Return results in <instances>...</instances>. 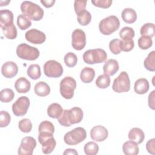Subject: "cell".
I'll list each match as a JSON object with an SVG mask.
<instances>
[{
	"label": "cell",
	"mask_w": 155,
	"mask_h": 155,
	"mask_svg": "<svg viewBox=\"0 0 155 155\" xmlns=\"http://www.w3.org/2000/svg\"><path fill=\"white\" fill-rule=\"evenodd\" d=\"M84 116L82 109L75 107L70 110H64L62 114L58 118V122L64 127H70L73 124L81 122Z\"/></svg>",
	"instance_id": "1"
},
{
	"label": "cell",
	"mask_w": 155,
	"mask_h": 155,
	"mask_svg": "<svg viewBox=\"0 0 155 155\" xmlns=\"http://www.w3.org/2000/svg\"><path fill=\"white\" fill-rule=\"evenodd\" d=\"M21 10L27 18L35 21L42 19L44 15V10L39 5L28 1L22 2Z\"/></svg>",
	"instance_id": "2"
},
{
	"label": "cell",
	"mask_w": 155,
	"mask_h": 155,
	"mask_svg": "<svg viewBox=\"0 0 155 155\" xmlns=\"http://www.w3.org/2000/svg\"><path fill=\"white\" fill-rule=\"evenodd\" d=\"M120 26L119 18L114 15H111L102 19L99 24L100 32L104 35H110L117 30Z\"/></svg>",
	"instance_id": "3"
},
{
	"label": "cell",
	"mask_w": 155,
	"mask_h": 155,
	"mask_svg": "<svg viewBox=\"0 0 155 155\" xmlns=\"http://www.w3.org/2000/svg\"><path fill=\"white\" fill-rule=\"evenodd\" d=\"M107 58L105 51L101 48L87 50L83 54V60L87 64H95L105 62Z\"/></svg>",
	"instance_id": "4"
},
{
	"label": "cell",
	"mask_w": 155,
	"mask_h": 155,
	"mask_svg": "<svg viewBox=\"0 0 155 155\" xmlns=\"http://www.w3.org/2000/svg\"><path fill=\"white\" fill-rule=\"evenodd\" d=\"M16 52L19 58L27 61L36 60L39 56V51L37 48L25 43L19 44L16 48Z\"/></svg>",
	"instance_id": "5"
},
{
	"label": "cell",
	"mask_w": 155,
	"mask_h": 155,
	"mask_svg": "<svg viewBox=\"0 0 155 155\" xmlns=\"http://www.w3.org/2000/svg\"><path fill=\"white\" fill-rule=\"evenodd\" d=\"M86 137L85 130L82 127H77L67 132L64 135V140L68 145H76L84 141Z\"/></svg>",
	"instance_id": "6"
},
{
	"label": "cell",
	"mask_w": 155,
	"mask_h": 155,
	"mask_svg": "<svg viewBox=\"0 0 155 155\" xmlns=\"http://www.w3.org/2000/svg\"><path fill=\"white\" fill-rule=\"evenodd\" d=\"M76 88V82L70 76L65 77L59 84V90L61 96L66 99H70L74 96V90Z\"/></svg>",
	"instance_id": "7"
},
{
	"label": "cell",
	"mask_w": 155,
	"mask_h": 155,
	"mask_svg": "<svg viewBox=\"0 0 155 155\" xmlns=\"http://www.w3.org/2000/svg\"><path fill=\"white\" fill-rule=\"evenodd\" d=\"M112 89L116 93L128 92L130 89V80L126 71H122L119 75L114 79Z\"/></svg>",
	"instance_id": "8"
},
{
	"label": "cell",
	"mask_w": 155,
	"mask_h": 155,
	"mask_svg": "<svg viewBox=\"0 0 155 155\" xmlns=\"http://www.w3.org/2000/svg\"><path fill=\"white\" fill-rule=\"evenodd\" d=\"M44 72L48 78H59L63 73L62 65L55 60H49L44 65Z\"/></svg>",
	"instance_id": "9"
},
{
	"label": "cell",
	"mask_w": 155,
	"mask_h": 155,
	"mask_svg": "<svg viewBox=\"0 0 155 155\" xmlns=\"http://www.w3.org/2000/svg\"><path fill=\"white\" fill-rule=\"evenodd\" d=\"M30 107V100L27 96L19 97L12 105V111L16 116H24Z\"/></svg>",
	"instance_id": "10"
},
{
	"label": "cell",
	"mask_w": 155,
	"mask_h": 155,
	"mask_svg": "<svg viewBox=\"0 0 155 155\" xmlns=\"http://www.w3.org/2000/svg\"><path fill=\"white\" fill-rule=\"evenodd\" d=\"M36 147V141L33 137H24L21 140L18 153L19 155H31Z\"/></svg>",
	"instance_id": "11"
},
{
	"label": "cell",
	"mask_w": 155,
	"mask_h": 155,
	"mask_svg": "<svg viewBox=\"0 0 155 155\" xmlns=\"http://www.w3.org/2000/svg\"><path fill=\"white\" fill-rule=\"evenodd\" d=\"M71 45L76 50H81L85 47L86 45V35L82 30L77 28L73 31Z\"/></svg>",
	"instance_id": "12"
},
{
	"label": "cell",
	"mask_w": 155,
	"mask_h": 155,
	"mask_svg": "<svg viewBox=\"0 0 155 155\" xmlns=\"http://www.w3.org/2000/svg\"><path fill=\"white\" fill-rule=\"evenodd\" d=\"M25 38L28 42L34 44H41L46 39L45 33L35 28L28 30L25 34Z\"/></svg>",
	"instance_id": "13"
},
{
	"label": "cell",
	"mask_w": 155,
	"mask_h": 155,
	"mask_svg": "<svg viewBox=\"0 0 155 155\" xmlns=\"http://www.w3.org/2000/svg\"><path fill=\"white\" fill-rule=\"evenodd\" d=\"M108 132L105 127L102 125H96L90 131L91 138L97 142H102L108 137Z\"/></svg>",
	"instance_id": "14"
},
{
	"label": "cell",
	"mask_w": 155,
	"mask_h": 155,
	"mask_svg": "<svg viewBox=\"0 0 155 155\" xmlns=\"http://www.w3.org/2000/svg\"><path fill=\"white\" fill-rule=\"evenodd\" d=\"M18 72V65L13 61H7L5 62L1 68L2 74L7 78H12L15 77Z\"/></svg>",
	"instance_id": "15"
},
{
	"label": "cell",
	"mask_w": 155,
	"mask_h": 155,
	"mask_svg": "<svg viewBox=\"0 0 155 155\" xmlns=\"http://www.w3.org/2000/svg\"><path fill=\"white\" fill-rule=\"evenodd\" d=\"M39 142L42 145V151L43 153L47 154L51 153L56 145V142L53 136L44 138Z\"/></svg>",
	"instance_id": "16"
},
{
	"label": "cell",
	"mask_w": 155,
	"mask_h": 155,
	"mask_svg": "<svg viewBox=\"0 0 155 155\" xmlns=\"http://www.w3.org/2000/svg\"><path fill=\"white\" fill-rule=\"evenodd\" d=\"M119 69V63L117 61L114 59L107 60L103 66L104 73L108 76H113L117 72Z\"/></svg>",
	"instance_id": "17"
},
{
	"label": "cell",
	"mask_w": 155,
	"mask_h": 155,
	"mask_svg": "<svg viewBox=\"0 0 155 155\" xmlns=\"http://www.w3.org/2000/svg\"><path fill=\"white\" fill-rule=\"evenodd\" d=\"M31 87V84L25 78L21 77L18 78L15 83V88L19 93H27Z\"/></svg>",
	"instance_id": "18"
},
{
	"label": "cell",
	"mask_w": 155,
	"mask_h": 155,
	"mask_svg": "<svg viewBox=\"0 0 155 155\" xmlns=\"http://www.w3.org/2000/svg\"><path fill=\"white\" fill-rule=\"evenodd\" d=\"M149 88V82L145 78L138 79L134 82V90L137 94H144L148 91Z\"/></svg>",
	"instance_id": "19"
},
{
	"label": "cell",
	"mask_w": 155,
	"mask_h": 155,
	"mask_svg": "<svg viewBox=\"0 0 155 155\" xmlns=\"http://www.w3.org/2000/svg\"><path fill=\"white\" fill-rule=\"evenodd\" d=\"M128 139L137 143V144L141 143L145 138V134L142 129L139 128H133L128 133Z\"/></svg>",
	"instance_id": "20"
},
{
	"label": "cell",
	"mask_w": 155,
	"mask_h": 155,
	"mask_svg": "<svg viewBox=\"0 0 155 155\" xmlns=\"http://www.w3.org/2000/svg\"><path fill=\"white\" fill-rule=\"evenodd\" d=\"M13 23V14L8 10L4 9L0 11V27H3Z\"/></svg>",
	"instance_id": "21"
},
{
	"label": "cell",
	"mask_w": 155,
	"mask_h": 155,
	"mask_svg": "<svg viewBox=\"0 0 155 155\" xmlns=\"http://www.w3.org/2000/svg\"><path fill=\"white\" fill-rule=\"evenodd\" d=\"M122 150L126 155H137L139 150L137 143L132 140H128L123 144Z\"/></svg>",
	"instance_id": "22"
},
{
	"label": "cell",
	"mask_w": 155,
	"mask_h": 155,
	"mask_svg": "<svg viewBox=\"0 0 155 155\" xmlns=\"http://www.w3.org/2000/svg\"><path fill=\"white\" fill-rule=\"evenodd\" d=\"M121 16L123 21L127 24H133L137 19V13L131 8H124L122 12Z\"/></svg>",
	"instance_id": "23"
},
{
	"label": "cell",
	"mask_w": 155,
	"mask_h": 155,
	"mask_svg": "<svg viewBox=\"0 0 155 155\" xmlns=\"http://www.w3.org/2000/svg\"><path fill=\"white\" fill-rule=\"evenodd\" d=\"M95 76V71L91 67H84L81 71L80 78L84 83H90Z\"/></svg>",
	"instance_id": "24"
},
{
	"label": "cell",
	"mask_w": 155,
	"mask_h": 155,
	"mask_svg": "<svg viewBox=\"0 0 155 155\" xmlns=\"http://www.w3.org/2000/svg\"><path fill=\"white\" fill-rule=\"evenodd\" d=\"M35 93L39 96H46L50 93V88L49 85L45 82L40 81L36 83L34 88Z\"/></svg>",
	"instance_id": "25"
},
{
	"label": "cell",
	"mask_w": 155,
	"mask_h": 155,
	"mask_svg": "<svg viewBox=\"0 0 155 155\" xmlns=\"http://www.w3.org/2000/svg\"><path fill=\"white\" fill-rule=\"evenodd\" d=\"M63 109L61 105L58 103H53L47 108V114L49 117L54 119H58L61 116Z\"/></svg>",
	"instance_id": "26"
},
{
	"label": "cell",
	"mask_w": 155,
	"mask_h": 155,
	"mask_svg": "<svg viewBox=\"0 0 155 155\" xmlns=\"http://www.w3.org/2000/svg\"><path fill=\"white\" fill-rule=\"evenodd\" d=\"M4 35L9 39H14L17 36V29L13 23L1 28Z\"/></svg>",
	"instance_id": "27"
},
{
	"label": "cell",
	"mask_w": 155,
	"mask_h": 155,
	"mask_svg": "<svg viewBox=\"0 0 155 155\" xmlns=\"http://www.w3.org/2000/svg\"><path fill=\"white\" fill-rule=\"evenodd\" d=\"M77 20L81 25H87L91 20V13L86 10H83L77 14Z\"/></svg>",
	"instance_id": "28"
},
{
	"label": "cell",
	"mask_w": 155,
	"mask_h": 155,
	"mask_svg": "<svg viewBox=\"0 0 155 155\" xmlns=\"http://www.w3.org/2000/svg\"><path fill=\"white\" fill-rule=\"evenodd\" d=\"M27 75L31 79L36 80L41 76V71L40 66L38 64H31L27 68Z\"/></svg>",
	"instance_id": "29"
},
{
	"label": "cell",
	"mask_w": 155,
	"mask_h": 155,
	"mask_svg": "<svg viewBox=\"0 0 155 155\" xmlns=\"http://www.w3.org/2000/svg\"><path fill=\"white\" fill-rule=\"evenodd\" d=\"M155 51H151L145 58L143 62L145 68L150 71H155Z\"/></svg>",
	"instance_id": "30"
},
{
	"label": "cell",
	"mask_w": 155,
	"mask_h": 155,
	"mask_svg": "<svg viewBox=\"0 0 155 155\" xmlns=\"http://www.w3.org/2000/svg\"><path fill=\"white\" fill-rule=\"evenodd\" d=\"M142 36H146L152 38L154 36L155 27L153 23H146L143 24L140 30Z\"/></svg>",
	"instance_id": "31"
},
{
	"label": "cell",
	"mask_w": 155,
	"mask_h": 155,
	"mask_svg": "<svg viewBox=\"0 0 155 155\" xmlns=\"http://www.w3.org/2000/svg\"><path fill=\"white\" fill-rule=\"evenodd\" d=\"M96 85L99 88H107L110 85V78L109 76L104 74L99 75L96 80Z\"/></svg>",
	"instance_id": "32"
},
{
	"label": "cell",
	"mask_w": 155,
	"mask_h": 155,
	"mask_svg": "<svg viewBox=\"0 0 155 155\" xmlns=\"http://www.w3.org/2000/svg\"><path fill=\"white\" fill-rule=\"evenodd\" d=\"M16 22L19 29L22 30H26L31 25V21L23 14H21L18 16Z\"/></svg>",
	"instance_id": "33"
},
{
	"label": "cell",
	"mask_w": 155,
	"mask_h": 155,
	"mask_svg": "<svg viewBox=\"0 0 155 155\" xmlns=\"http://www.w3.org/2000/svg\"><path fill=\"white\" fill-rule=\"evenodd\" d=\"M14 97L15 93L10 88H4L0 92V100L2 102H10L13 99Z\"/></svg>",
	"instance_id": "34"
},
{
	"label": "cell",
	"mask_w": 155,
	"mask_h": 155,
	"mask_svg": "<svg viewBox=\"0 0 155 155\" xmlns=\"http://www.w3.org/2000/svg\"><path fill=\"white\" fill-rule=\"evenodd\" d=\"M119 36L122 40L133 39L135 33L134 30L130 27H124L119 31Z\"/></svg>",
	"instance_id": "35"
},
{
	"label": "cell",
	"mask_w": 155,
	"mask_h": 155,
	"mask_svg": "<svg viewBox=\"0 0 155 155\" xmlns=\"http://www.w3.org/2000/svg\"><path fill=\"white\" fill-rule=\"evenodd\" d=\"M38 130L39 133H49L53 134L54 132V127L51 122L44 120L39 124Z\"/></svg>",
	"instance_id": "36"
},
{
	"label": "cell",
	"mask_w": 155,
	"mask_h": 155,
	"mask_svg": "<svg viewBox=\"0 0 155 155\" xmlns=\"http://www.w3.org/2000/svg\"><path fill=\"white\" fill-rule=\"evenodd\" d=\"M84 150L87 155H95L99 151V146L94 142H88L84 145Z\"/></svg>",
	"instance_id": "37"
},
{
	"label": "cell",
	"mask_w": 155,
	"mask_h": 155,
	"mask_svg": "<svg viewBox=\"0 0 155 155\" xmlns=\"http://www.w3.org/2000/svg\"><path fill=\"white\" fill-rule=\"evenodd\" d=\"M153 45V41L151 38L142 36L138 39L139 47L142 50H147L150 48Z\"/></svg>",
	"instance_id": "38"
},
{
	"label": "cell",
	"mask_w": 155,
	"mask_h": 155,
	"mask_svg": "<svg viewBox=\"0 0 155 155\" xmlns=\"http://www.w3.org/2000/svg\"><path fill=\"white\" fill-rule=\"evenodd\" d=\"M64 63L67 67H73L76 65L78 62V58L74 53L72 52H69L64 56Z\"/></svg>",
	"instance_id": "39"
},
{
	"label": "cell",
	"mask_w": 155,
	"mask_h": 155,
	"mask_svg": "<svg viewBox=\"0 0 155 155\" xmlns=\"http://www.w3.org/2000/svg\"><path fill=\"white\" fill-rule=\"evenodd\" d=\"M18 127L23 133H30L32 128V124L29 119L25 118L19 122Z\"/></svg>",
	"instance_id": "40"
},
{
	"label": "cell",
	"mask_w": 155,
	"mask_h": 155,
	"mask_svg": "<svg viewBox=\"0 0 155 155\" xmlns=\"http://www.w3.org/2000/svg\"><path fill=\"white\" fill-rule=\"evenodd\" d=\"M121 51H130L132 50L134 47V42L133 39L129 40H122L120 41L119 44Z\"/></svg>",
	"instance_id": "41"
},
{
	"label": "cell",
	"mask_w": 155,
	"mask_h": 155,
	"mask_svg": "<svg viewBox=\"0 0 155 155\" xmlns=\"http://www.w3.org/2000/svg\"><path fill=\"white\" fill-rule=\"evenodd\" d=\"M120 39L118 38L113 39L109 43V48L110 51L114 54H119L121 52V50L119 47Z\"/></svg>",
	"instance_id": "42"
},
{
	"label": "cell",
	"mask_w": 155,
	"mask_h": 155,
	"mask_svg": "<svg viewBox=\"0 0 155 155\" xmlns=\"http://www.w3.org/2000/svg\"><path fill=\"white\" fill-rule=\"evenodd\" d=\"M11 120L10 114L6 111H1L0 113V127H6L8 125Z\"/></svg>",
	"instance_id": "43"
},
{
	"label": "cell",
	"mask_w": 155,
	"mask_h": 155,
	"mask_svg": "<svg viewBox=\"0 0 155 155\" xmlns=\"http://www.w3.org/2000/svg\"><path fill=\"white\" fill-rule=\"evenodd\" d=\"M112 2V0H91V3L94 6L102 8H109Z\"/></svg>",
	"instance_id": "44"
},
{
	"label": "cell",
	"mask_w": 155,
	"mask_h": 155,
	"mask_svg": "<svg viewBox=\"0 0 155 155\" xmlns=\"http://www.w3.org/2000/svg\"><path fill=\"white\" fill-rule=\"evenodd\" d=\"M87 1H74V11L76 14L79 13V12L85 10L86 8Z\"/></svg>",
	"instance_id": "45"
},
{
	"label": "cell",
	"mask_w": 155,
	"mask_h": 155,
	"mask_svg": "<svg viewBox=\"0 0 155 155\" xmlns=\"http://www.w3.org/2000/svg\"><path fill=\"white\" fill-rule=\"evenodd\" d=\"M146 149L149 153L153 155L155 154V139L154 138L150 139L147 142Z\"/></svg>",
	"instance_id": "46"
},
{
	"label": "cell",
	"mask_w": 155,
	"mask_h": 155,
	"mask_svg": "<svg viewBox=\"0 0 155 155\" xmlns=\"http://www.w3.org/2000/svg\"><path fill=\"white\" fill-rule=\"evenodd\" d=\"M148 103L150 108L154 110L155 109V90L152 91L151 93L149 94L148 97Z\"/></svg>",
	"instance_id": "47"
},
{
	"label": "cell",
	"mask_w": 155,
	"mask_h": 155,
	"mask_svg": "<svg viewBox=\"0 0 155 155\" xmlns=\"http://www.w3.org/2000/svg\"><path fill=\"white\" fill-rule=\"evenodd\" d=\"M41 2L46 8H50L53 6L55 3V0H41Z\"/></svg>",
	"instance_id": "48"
},
{
	"label": "cell",
	"mask_w": 155,
	"mask_h": 155,
	"mask_svg": "<svg viewBox=\"0 0 155 155\" xmlns=\"http://www.w3.org/2000/svg\"><path fill=\"white\" fill-rule=\"evenodd\" d=\"M63 154H78V153L75 149L67 148L63 153Z\"/></svg>",
	"instance_id": "49"
}]
</instances>
